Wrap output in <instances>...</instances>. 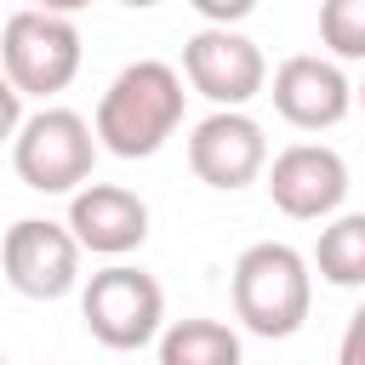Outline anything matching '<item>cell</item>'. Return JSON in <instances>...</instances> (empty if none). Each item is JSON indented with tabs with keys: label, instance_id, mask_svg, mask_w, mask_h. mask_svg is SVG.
Wrapping results in <instances>:
<instances>
[{
	"label": "cell",
	"instance_id": "16",
	"mask_svg": "<svg viewBox=\"0 0 365 365\" xmlns=\"http://www.w3.org/2000/svg\"><path fill=\"white\" fill-rule=\"evenodd\" d=\"M23 131V91L6 80V68H0V143L6 137H17Z\"/></svg>",
	"mask_w": 365,
	"mask_h": 365
},
{
	"label": "cell",
	"instance_id": "5",
	"mask_svg": "<svg viewBox=\"0 0 365 365\" xmlns=\"http://www.w3.org/2000/svg\"><path fill=\"white\" fill-rule=\"evenodd\" d=\"M80 319H86V331H91L103 348L131 354V348H143V342L160 336V325H165V291H160V279H154L148 268L108 262V268H97V274L86 279V291H80Z\"/></svg>",
	"mask_w": 365,
	"mask_h": 365
},
{
	"label": "cell",
	"instance_id": "3",
	"mask_svg": "<svg viewBox=\"0 0 365 365\" xmlns=\"http://www.w3.org/2000/svg\"><path fill=\"white\" fill-rule=\"evenodd\" d=\"M0 68L23 97H57L80 74V29L68 11L23 6L0 29Z\"/></svg>",
	"mask_w": 365,
	"mask_h": 365
},
{
	"label": "cell",
	"instance_id": "8",
	"mask_svg": "<svg viewBox=\"0 0 365 365\" xmlns=\"http://www.w3.org/2000/svg\"><path fill=\"white\" fill-rule=\"evenodd\" d=\"M268 165V137L245 108H211L194 131H188V171L205 188H245L257 182Z\"/></svg>",
	"mask_w": 365,
	"mask_h": 365
},
{
	"label": "cell",
	"instance_id": "18",
	"mask_svg": "<svg viewBox=\"0 0 365 365\" xmlns=\"http://www.w3.org/2000/svg\"><path fill=\"white\" fill-rule=\"evenodd\" d=\"M354 103H359V108H365V80H359V86H354Z\"/></svg>",
	"mask_w": 365,
	"mask_h": 365
},
{
	"label": "cell",
	"instance_id": "15",
	"mask_svg": "<svg viewBox=\"0 0 365 365\" xmlns=\"http://www.w3.org/2000/svg\"><path fill=\"white\" fill-rule=\"evenodd\" d=\"M336 365H365V302L348 314L342 325V342H336Z\"/></svg>",
	"mask_w": 365,
	"mask_h": 365
},
{
	"label": "cell",
	"instance_id": "12",
	"mask_svg": "<svg viewBox=\"0 0 365 365\" xmlns=\"http://www.w3.org/2000/svg\"><path fill=\"white\" fill-rule=\"evenodd\" d=\"M160 365H240V336L222 319H177L160 331Z\"/></svg>",
	"mask_w": 365,
	"mask_h": 365
},
{
	"label": "cell",
	"instance_id": "4",
	"mask_svg": "<svg viewBox=\"0 0 365 365\" xmlns=\"http://www.w3.org/2000/svg\"><path fill=\"white\" fill-rule=\"evenodd\" d=\"M91 160H97V131L86 125V114L57 103L34 108L11 137V165L34 194H80L91 177Z\"/></svg>",
	"mask_w": 365,
	"mask_h": 365
},
{
	"label": "cell",
	"instance_id": "6",
	"mask_svg": "<svg viewBox=\"0 0 365 365\" xmlns=\"http://www.w3.org/2000/svg\"><path fill=\"white\" fill-rule=\"evenodd\" d=\"M182 80L217 108H245L268 86V63L251 34H240L228 23H205L182 46Z\"/></svg>",
	"mask_w": 365,
	"mask_h": 365
},
{
	"label": "cell",
	"instance_id": "2",
	"mask_svg": "<svg viewBox=\"0 0 365 365\" xmlns=\"http://www.w3.org/2000/svg\"><path fill=\"white\" fill-rule=\"evenodd\" d=\"M234 319L251 331V336H297L308 308H314V274H308V257L285 240H257L240 251L234 262Z\"/></svg>",
	"mask_w": 365,
	"mask_h": 365
},
{
	"label": "cell",
	"instance_id": "13",
	"mask_svg": "<svg viewBox=\"0 0 365 365\" xmlns=\"http://www.w3.org/2000/svg\"><path fill=\"white\" fill-rule=\"evenodd\" d=\"M314 268H319L325 285H342V291L365 285V211H342L319 228Z\"/></svg>",
	"mask_w": 365,
	"mask_h": 365
},
{
	"label": "cell",
	"instance_id": "9",
	"mask_svg": "<svg viewBox=\"0 0 365 365\" xmlns=\"http://www.w3.org/2000/svg\"><path fill=\"white\" fill-rule=\"evenodd\" d=\"M268 200L297 222L331 217L348 200V160L325 143H291L268 165Z\"/></svg>",
	"mask_w": 365,
	"mask_h": 365
},
{
	"label": "cell",
	"instance_id": "11",
	"mask_svg": "<svg viewBox=\"0 0 365 365\" xmlns=\"http://www.w3.org/2000/svg\"><path fill=\"white\" fill-rule=\"evenodd\" d=\"M68 234L80 240V251L125 257L148 240V205H143V194H131L120 182H86L68 200Z\"/></svg>",
	"mask_w": 365,
	"mask_h": 365
},
{
	"label": "cell",
	"instance_id": "17",
	"mask_svg": "<svg viewBox=\"0 0 365 365\" xmlns=\"http://www.w3.org/2000/svg\"><path fill=\"white\" fill-rule=\"evenodd\" d=\"M200 11H205V17H245L251 0H228V6H222V0H200Z\"/></svg>",
	"mask_w": 365,
	"mask_h": 365
},
{
	"label": "cell",
	"instance_id": "19",
	"mask_svg": "<svg viewBox=\"0 0 365 365\" xmlns=\"http://www.w3.org/2000/svg\"><path fill=\"white\" fill-rule=\"evenodd\" d=\"M0 365H11V359H6V354H0Z\"/></svg>",
	"mask_w": 365,
	"mask_h": 365
},
{
	"label": "cell",
	"instance_id": "1",
	"mask_svg": "<svg viewBox=\"0 0 365 365\" xmlns=\"http://www.w3.org/2000/svg\"><path fill=\"white\" fill-rule=\"evenodd\" d=\"M182 74L160 57H137L125 63L108 91L97 97V143L120 160H148L165 148V137L182 125Z\"/></svg>",
	"mask_w": 365,
	"mask_h": 365
},
{
	"label": "cell",
	"instance_id": "10",
	"mask_svg": "<svg viewBox=\"0 0 365 365\" xmlns=\"http://www.w3.org/2000/svg\"><path fill=\"white\" fill-rule=\"evenodd\" d=\"M274 108L297 131H325L354 108V86L331 57L302 51V57H285L274 68Z\"/></svg>",
	"mask_w": 365,
	"mask_h": 365
},
{
	"label": "cell",
	"instance_id": "7",
	"mask_svg": "<svg viewBox=\"0 0 365 365\" xmlns=\"http://www.w3.org/2000/svg\"><path fill=\"white\" fill-rule=\"evenodd\" d=\"M0 268L11 279L17 297L34 302H57L80 285V240L68 234V222L51 217H17L0 240Z\"/></svg>",
	"mask_w": 365,
	"mask_h": 365
},
{
	"label": "cell",
	"instance_id": "14",
	"mask_svg": "<svg viewBox=\"0 0 365 365\" xmlns=\"http://www.w3.org/2000/svg\"><path fill=\"white\" fill-rule=\"evenodd\" d=\"M319 40L331 46V57L365 63V0H325L319 6Z\"/></svg>",
	"mask_w": 365,
	"mask_h": 365
}]
</instances>
